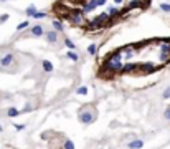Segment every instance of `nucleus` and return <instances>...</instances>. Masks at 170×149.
Wrapping results in <instances>:
<instances>
[{
    "label": "nucleus",
    "mask_w": 170,
    "mask_h": 149,
    "mask_svg": "<svg viewBox=\"0 0 170 149\" xmlns=\"http://www.w3.org/2000/svg\"><path fill=\"white\" fill-rule=\"evenodd\" d=\"M2 149H22V147H17V146H12V144H3Z\"/></svg>",
    "instance_id": "7ed1b4c3"
},
{
    "label": "nucleus",
    "mask_w": 170,
    "mask_h": 149,
    "mask_svg": "<svg viewBox=\"0 0 170 149\" xmlns=\"http://www.w3.org/2000/svg\"><path fill=\"white\" fill-rule=\"evenodd\" d=\"M170 66V37H154L129 43L106 53L96 65V76L102 81L134 80L157 74Z\"/></svg>",
    "instance_id": "f03ea898"
},
{
    "label": "nucleus",
    "mask_w": 170,
    "mask_h": 149,
    "mask_svg": "<svg viewBox=\"0 0 170 149\" xmlns=\"http://www.w3.org/2000/svg\"><path fill=\"white\" fill-rule=\"evenodd\" d=\"M152 0H55L50 13L83 35H98L140 15Z\"/></svg>",
    "instance_id": "f257e3e1"
}]
</instances>
